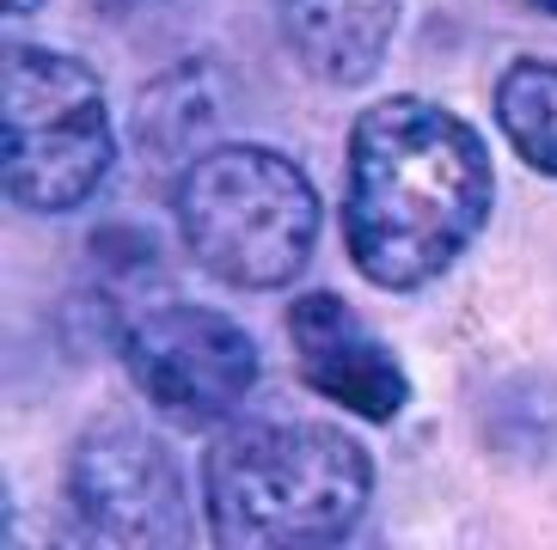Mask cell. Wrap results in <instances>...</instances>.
<instances>
[{
	"label": "cell",
	"mask_w": 557,
	"mask_h": 550,
	"mask_svg": "<svg viewBox=\"0 0 557 550\" xmlns=\"http://www.w3.org/2000/svg\"><path fill=\"white\" fill-rule=\"evenodd\" d=\"M0 147H7V196L18 209H86L116 165L99 74L55 49L7 43V55H0Z\"/></svg>",
	"instance_id": "4"
},
{
	"label": "cell",
	"mask_w": 557,
	"mask_h": 550,
	"mask_svg": "<svg viewBox=\"0 0 557 550\" xmlns=\"http://www.w3.org/2000/svg\"><path fill=\"white\" fill-rule=\"evenodd\" d=\"M104 7H123V0H104Z\"/></svg>",
	"instance_id": "13"
},
{
	"label": "cell",
	"mask_w": 557,
	"mask_h": 550,
	"mask_svg": "<svg viewBox=\"0 0 557 550\" xmlns=\"http://www.w3.org/2000/svg\"><path fill=\"white\" fill-rule=\"evenodd\" d=\"M288 349L319 398L356 410L361 422H393L410 404V379L398 355L344 307L337 293H300L288 307Z\"/></svg>",
	"instance_id": "7"
},
{
	"label": "cell",
	"mask_w": 557,
	"mask_h": 550,
	"mask_svg": "<svg viewBox=\"0 0 557 550\" xmlns=\"http://www.w3.org/2000/svg\"><path fill=\"white\" fill-rule=\"evenodd\" d=\"M496 129L533 172L557 178V62H515L496 86Z\"/></svg>",
	"instance_id": "9"
},
{
	"label": "cell",
	"mask_w": 557,
	"mask_h": 550,
	"mask_svg": "<svg viewBox=\"0 0 557 550\" xmlns=\"http://www.w3.org/2000/svg\"><path fill=\"white\" fill-rule=\"evenodd\" d=\"M496 202L491 147L429 98H380L356 116L344 172V239L386 293L442 282L484 233Z\"/></svg>",
	"instance_id": "1"
},
{
	"label": "cell",
	"mask_w": 557,
	"mask_h": 550,
	"mask_svg": "<svg viewBox=\"0 0 557 550\" xmlns=\"http://www.w3.org/2000/svg\"><path fill=\"white\" fill-rule=\"evenodd\" d=\"M32 7H37V0H7V13H13V18H25Z\"/></svg>",
	"instance_id": "11"
},
{
	"label": "cell",
	"mask_w": 557,
	"mask_h": 550,
	"mask_svg": "<svg viewBox=\"0 0 557 550\" xmlns=\"http://www.w3.org/2000/svg\"><path fill=\"white\" fill-rule=\"evenodd\" d=\"M405 0H276L282 43L325 86L374 80L398 37Z\"/></svg>",
	"instance_id": "8"
},
{
	"label": "cell",
	"mask_w": 557,
	"mask_h": 550,
	"mask_svg": "<svg viewBox=\"0 0 557 550\" xmlns=\"http://www.w3.org/2000/svg\"><path fill=\"white\" fill-rule=\"evenodd\" d=\"M135 391L178 428H214L258 386V342L214 307H160L123 337Z\"/></svg>",
	"instance_id": "5"
},
{
	"label": "cell",
	"mask_w": 557,
	"mask_h": 550,
	"mask_svg": "<svg viewBox=\"0 0 557 550\" xmlns=\"http://www.w3.org/2000/svg\"><path fill=\"white\" fill-rule=\"evenodd\" d=\"M214 111H209V86H202L197 67H184V74H165L141 104H135V129H141V153L148 147H172L184 141L190 129H209Z\"/></svg>",
	"instance_id": "10"
},
{
	"label": "cell",
	"mask_w": 557,
	"mask_h": 550,
	"mask_svg": "<svg viewBox=\"0 0 557 550\" xmlns=\"http://www.w3.org/2000/svg\"><path fill=\"white\" fill-rule=\"evenodd\" d=\"M178 233L202 275L239 293L288 288L319 245V196L295 160L270 147H209L178 172Z\"/></svg>",
	"instance_id": "3"
},
{
	"label": "cell",
	"mask_w": 557,
	"mask_h": 550,
	"mask_svg": "<svg viewBox=\"0 0 557 550\" xmlns=\"http://www.w3.org/2000/svg\"><path fill=\"white\" fill-rule=\"evenodd\" d=\"M533 7H545V13H557V0H533Z\"/></svg>",
	"instance_id": "12"
},
{
	"label": "cell",
	"mask_w": 557,
	"mask_h": 550,
	"mask_svg": "<svg viewBox=\"0 0 557 550\" xmlns=\"http://www.w3.org/2000/svg\"><path fill=\"white\" fill-rule=\"evenodd\" d=\"M368 502L374 459L325 422H227L202 459V514L227 550L337 545Z\"/></svg>",
	"instance_id": "2"
},
{
	"label": "cell",
	"mask_w": 557,
	"mask_h": 550,
	"mask_svg": "<svg viewBox=\"0 0 557 550\" xmlns=\"http://www.w3.org/2000/svg\"><path fill=\"white\" fill-rule=\"evenodd\" d=\"M67 502L104 545H184L190 538V496L178 459L129 416H104L74 440L67 459Z\"/></svg>",
	"instance_id": "6"
}]
</instances>
